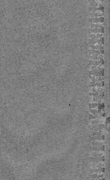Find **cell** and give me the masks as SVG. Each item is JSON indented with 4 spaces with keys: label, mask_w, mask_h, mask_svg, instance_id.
<instances>
[{
    "label": "cell",
    "mask_w": 110,
    "mask_h": 180,
    "mask_svg": "<svg viewBox=\"0 0 110 180\" xmlns=\"http://www.w3.org/2000/svg\"><path fill=\"white\" fill-rule=\"evenodd\" d=\"M89 21L91 23H103L104 21V19L103 17H90Z\"/></svg>",
    "instance_id": "obj_1"
},
{
    "label": "cell",
    "mask_w": 110,
    "mask_h": 180,
    "mask_svg": "<svg viewBox=\"0 0 110 180\" xmlns=\"http://www.w3.org/2000/svg\"><path fill=\"white\" fill-rule=\"evenodd\" d=\"M90 31L93 34H99L103 33L104 32L103 27L102 28H94L90 30Z\"/></svg>",
    "instance_id": "obj_2"
}]
</instances>
